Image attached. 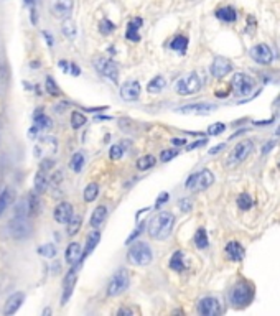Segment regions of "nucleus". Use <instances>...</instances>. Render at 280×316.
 <instances>
[{"label":"nucleus","instance_id":"5fc2aeb1","mask_svg":"<svg viewBox=\"0 0 280 316\" xmlns=\"http://www.w3.org/2000/svg\"><path fill=\"white\" fill-rule=\"evenodd\" d=\"M171 143H177V145H185V140H180V139H173Z\"/></svg>","mask_w":280,"mask_h":316},{"label":"nucleus","instance_id":"c85d7f7f","mask_svg":"<svg viewBox=\"0 0 280 316\" xmlns=\"http://www.w3.org/2000/svg\"><path fill=\"white\" fill-rule=\"evenodd\" d=\"M84 161H86V155L82 152H76L69 160V168L73 170L74 173H79L84 166Z\"/></svg>","mask_w":280,"mask_h":316},{"label":"nucleus","instance_id":"a878e982","mask_svg":"<svg viewBox=\"0 0 280 316\" xmlns=\"http://www.w3.org/2000/svg\"><path fill=\"white\" fill-rule=\"evenodd\" d=\"M99 240H101V232H99V231H94V232H91V234L87 236L86 247H84V251H82V260H84L86 257L94 251L96 245L99 244Z\"/></svg>","mask_w":280,"mask_h":316},{"label":"nucleus","instance_id":"7c9ffc66","mask_svg":"<svg viewBox=\"0 0 280 316\" xmlns=\"http://www.w3.org/2000/svg\"><path fill=\"white\" fill-rule=\"evenodd\" d=\"M185 267H186V265H185V260H183V252L177 251L170 259V269L175 270V272H183Z\"/></svg>","mask_w":280,"mask_h":316},{"label":"nucleus","instance_id":"864d4df0","mask_svg":"<svg viewBox=\"0 0 280 316\" xmlns=\"http://www.w3.org/2000/svg\"><path fill=\"white\" fill-rule=\"evenodd\" d=\"M117 315H133V311L129 310V308H120L119 311H117Z\"/></svg>","mask_w":280,"mask_h":316},{"label":"nucleus","instance_id":"39448f33","mask_svg":"<svg viewBox=\"0 0 280 316\" xmlns=\"http://www.w3.org/2000/svg\"><path fill=\"white\" fill-rule=\"evenodd\" d=\"M201 86H203L201 78H199L198 73L193 71V73L186 74V76H183L181 79H178L175 89H177V93L180 95H193L201 89Z\"/></svg>","mask_w":280,"mask_h":316},{"label":"nucleus","instance_id":"a211bd4d","mask_svg":"<svg viewBox=\"0 0 280 316\" xmlns=\"http://www.w3.org/2000/svg\"><path fill=\"white\" fill-rule=\"evenodd\" d=\"M65 259L69 265L81 264L82 262V249L78 242H71L65 252Z\"/></svg>","mask_w":280,"mask_h":316},{"label":"nucleus","instance_id":"4be33fe9","mask_svg":"<svg viewBox=\"0 0 280 316\" xmlns=\"http://www.w3.org/2000/svg\"><path fill=\"white\" fill-rule=\"evenodd\" d=\"M216 18L221 20V22H226V23H232L237 20V12L236 8L231 7V5H226V7H221L218 10L214 12Z\"/></svg>","mask_w":280,"mask_h":316},{"label":"nucleus","instance_id":"dca6fc26","mask_svg":"<svg viewBox=\"0 0 280 316\" xmlns=\"http://www.w3.org/2000/svg\"><path fill=\"white\" fill-rule=\"evenodd\" d=\"M140 95V84L139 81H125L122 86H120V97L124 99V101L127 102H132L135 101V99H139Z\"/></svg>","mask_w":280,"mask_h":316},{"label":"nucleus","instance_id":"4c0bfd02","mask_svg":"<svg viewBox=\"0 0 280 316\" xmlns=\"http://www.w3.org/2000/svg\"><path fill=\"white\" fill-rule=\"evenodd\" d=\"M84 124H86L84 114H81V112H78V111L71 114V127L73 128H81Z\"/></svg>","mask_w":280,"mask_h":316},{"label":"nucleus","instance_id":"a18cd8bd","mask_svg":"<svg viewBox=\"0 0 280 316\" xmlns=\"http://www.w3.org/2000/svg\"><path fill=\"white\" fill-rule=\"evenodd\" d=\"M226 130V126L223 122H216V124H213V126H210V128H208V134L210 135H219V134H223V132Z\"/></svg>","mask_w":280,"mask_h":316},{"label":"nucleus","instance_id":"f8f14e48","mask_svg":"<svg viewBox=\"0 0 280 316\" xmlns=\"http://www.w3.org/2000/svg\"><path fill=\"white\" fill-rule=\"evenodd\" d=\"M249 55L254 61H257L259 64H270V63H272V60H274L272 49H270L269 45H265V43L256 45L254 48H250Z\"/></svg>","mask_w":280,"mask_h":316},{"label":"nucleus","instance_id":"3c124183","mask_svg":"<svg viewBox=\"0 0 280 316\" xmlns=\"http://www.w3.org/2000/svg\"><path fill=\"white\" fill-rule=\"evenodd\" d=\"M166 199H168V194H166V193H164V194H162L160 198H158V201H157V205H155V206L158 207V206H160V205H164V203L166 201Z\"/></svg>","mask_w":280,"mask_h":316},{"label":"nucleus","instance_id":"bb28decb","mask_svg":"<svg viewBox=\"0 0 280 316\" xmlns=\"http://www.w3.org/2000/svg\"><path fill=\"white\" fill-rule=\"evenodd\" d=\"M106 216H107V207L106 206H98V207H96L93 216H91V221H89L91 227L98 229V227L101 226L104 221H106Z\"/></svg>","mask_w":280,"mask_h":316},{"label":"nucleus","instance_id":"7ed1b4c3","mask_svg":"<svg viewBox=\"0 0 280 316\" xmlns=\"http://www.w3.org/2000/svg\"><path fill=\"white\" fill-rule=\"evenodd\" d=\"M153 259L152 249L147 242H135L131 245L127 252V260L133 265H139V267H144V265H148Z\"/></svg>","mask_w":280,"mask_h":316},{"label":"nucleus","instance_id":"393cba45","mask_svg":"<svg viewBox=\"0 0 280 316\" xmlns=\"http://www.w3.org/2000/svg\"><path fill=\"white\" fill-rule=\"evenodd\" d=\"M33 185H35V191L38 194L45 193L48 188V176H47V170L40 168L38 173L35 174V180H33Z\"/></svg>","mask_w":280,"mask_h":316},{"label":"nucleus","instance_id":"58836bf2","mask_svg":"<svg viewBox=\"0 0 280 316\" xmlns=\"http://www.w3.org/2000/svg\"><path fill=\"white\" fill-rule=\"evenodd\" d=\"M81 222H82L81 216H73V218H71V221L68 222V234L69 236L78 234L79 227H81Z\"/></svg>","mask_w":280,"mask_h":316},{"label":"nucleus","instance_id":"cd10ccee","mask_svg":"<svg viewBox=\"0 0 280 316\" xmlns=\"http://www.w3.org/2000/svg\"><path fill=\"white\" fill-rule=\"evenodd\" d=\"M170 48L173 49V51H178L180 55H185L186 48H188V38L183 35H177L170 41Z\"/></svg>","mask_w":280,"mask_h":316},{"label":"nucleus","instance_id":"423d86ee","mask_svg":"<svg viewBox=\"0 0 280 316\" xmlns=\"http://www.w3.org/2000/svg\"><path fill=\"white\" fill-rule=\"evenodd\" d=\"M214 183V176L210 170H201V172L191 174L190 178L186 180L185 186L191 191H204L208 190L210 186Z\"/></svg>","mask_w":280,"mask_h":316},{"label":"nucleus","instance_id":"412c9836","mask_svg":"<svg viewBox=\"0 0 280 316\" xmlns=\"http://www.w3.org/2000/svg\"><path fill=\"white\" fill-rule=\"evenodd\" d=\"M25 300V293H14L5 303V308H3V315H14L18 311V308L22 306V303Z\"/></svg>","mask_w":280,"mask_h":316},{"label":"nucleus","instance_id":"c756f323","mask_svg":"<svg viewBox=\"0 0 280 316\" xmlns=\"http://www.w3.org/2000/svg\"><path fill=\"white\" fill-rule=\"evenodd\" d=\"M165 87H166L165 78L164 76H157L147 84V91H148V93H152V94H158V93H162Z\"/></svg>","mask_w":280,"mask_h":316},{"label":"nucleus","instance_id":"b1692460","mask_svg":"<svg viewBox=\"0 0 280 316\" xmlns=\"http://www.w3.org/2000/svg\"><path fill=\"white\" fill-rule=\"evenodd\" d=\"M142 27V18H133L129 22L127 25V32H125V38L129 41H139L140 40V35H139V30Z\"/></svg>","mask_w":280,"mask_h":316},{"label":"nucleus","instance_id":"4468645a","mask_svg":"<svg viewBox=\"0 0 280 316\" xmlns=\"http://www.w3.org/2000/svg\"><path fill=\"white\" fill-rule=\"evenodd\" d=\"M51 14L56 18H69L74 8V0H53L51 2Z\"/></svg>","mask_w":280,"mask_h":316},{"label":"nucleus","instance_id":"ddd939ff","mask_svg":"<svg viewBox=\"0 0 280 316\" xmlns=\"http://www.w3.org/2000/svg\"><path fill=\"white\" fill-rule=\"evenodd\" d=\"M198 313L203 316H216L221 313V305L218 298L204 297L198 301Z\"/></svg>","mask_w":280,"mask_h":316},{"label":"nucleus","instance_id":"2eb2a0df","mask_svg":"<svg viewBox=\"0 0 280 316\" xmlns=\"http://www.w3.org/2000/svg\"><path fill=\"white\" fill-rule=\"evenodd\" d=\"M210 71L214 78H224L226 74H229L232 71V63L228 60V58L216 56L214 60H213V63H211Z\"/></svg>","mask_w":280,"mask_h":316},{"label":"nucleus","instance_id":"f257e3e1","mask_svg":"<svg viewBox=\"0 0 280 316\" xmlns=\"http://www.w3.org/2000/svg\"><path fill=\"white\" fill-rule=\"evenodd\" d=\"M175 227V216L168 211H160L148 222V236L157 240L168 239Z\"/></svg>","mask_w":280,"mask_h":316},{"label":"nucleus","instance_id":"4d7b16f0","mask_svg":"<svg viewBox=\"0 0 280 316\" xmlns=\"http://www.w3.org/2000/svg\"><path fill=\"white\" fill-rule=\"evenodd\" d=\"M33 2H35V0H25V3H27V5H33Z\"/></svg>","mask_w":280,"mask_h":316},{"label":"nucleus","instance_id":"5701e85b","mask_svg":"<svg viewBox=\"0 0 280 316\" xmlns=\"http://www.w3.org/2000/svg\"><path fill=\"white\" fill-rule=\"evenodd\" d=\"M226 255L229 257V260L232 262H239L244 259V247L236 242V240H232V242H229L226 245Z\"/></svg>","mask_w":280,"mask_h":316},{"label":"nucleus","instance_id":"72a5a7b5","mask_svg":"<svg viewBox=\"0 0 280 316\" xmlns=\"http://www.w3.org/2000/svg\"><path fill=\"white\" fill-rule=\"evenodd\" d=\"M61 30H63V35H65L66 38L73 40L74 36H76V23H74L73 20L66 18L65 22H63V27H61Z\"/></svg>","mask_w":280,"mask_h":316},{"label":"nucleus","instance_id":"a19ab883","mask_svg":"<svg viewBox=\"0 0 280 316\" xmlns=\"http://www.w3.org/2000/svg\"><path fill=\"white\" fill-rule=\"evenodd\" d=\"M124 145L122 143H115V145H112L111 147V150H109V157H111V160H120V158L124 157Z\"/></svg>","mask_w":280,"mask_h":316},{"label":"nucleus","instance_id":"2f4dec72","mask_svg":"<svg viewBox=\"0 0 280 316\" xmlns=\"http://www.w3.org/2000/svg\"><path fill=\"white\" fill-rule=\"evenodd\" d=\"M195 244L198 249H208L210 245V240H208V234H206V229L204 227H199L195 234Z\"/></svg>","mask_w":280,"mask_h":316},{"label":"nucleus","instance_id":"f704fd0d","mask_svg":"<svg viewBox=\"0 0 280 316\" xmlns=\"http://www.w3.org/2000/svg\"><path fill=\"white\" fill-rule=\"evenodd\" d=\"M99 193V186L98 183H89V185L84 188V201L86 203H93L96 198H98Z\"/></svg>","mask_w":280,"mask_h":316},{"label":"nucleus","instance_id":"0eeeda50","mask_svg":"<svg viewBox=\"0 0 280 316\" xmlns=\"http://www.w3.org/2000/svg\"><path fill=\"white\" fill-rule=\"evenodd\" d=\"M8 232L15 239H27L32 234V224L27 216H14V219L8 222Z\"/></svg>","mask_w":280,"mask_h":316},{"label":"nucleus","instance_id":"c9c22d12","mask_svg":"<svg viewBox=\"0 0 280 316\" xmlns=\"http://www.w3.org/2000/svg\"><path fill=\"white\" fill-rule=\"evenodd\" d=\"M152 166H155V157H152V155H145L137 160V168H139L140 172H147Z\"/></svg>","mask_w":280,"mask_h":316},{"label":"nucleus","instance_id":"49530a36","mask_svg":"<svg viewBox=\"0 0 280 316\" xmlns=\"http://www.w3.org/2000/svg\"><path fill=\"white\" fill-rule=\"evenodd\" d=\"M178 155V150H173V148H168V150H164L160 153V160L162 161H170L173 160L175 157Z\"/></svg>","mask_w":280,"mask_h":316},{"label":"nucleus","instance_id":"473e14b6","mask_svg":"<svg viewBox=\"0 0 280 316\" xmlns=\"http://www.w3.org/2000/svg\"><path fill=\"white\" fill-rule=\"evenodd\" d=\"M33 120H35V126L36 127H40V130H48V128H51V120H49L47 115L43 114V112H36L35 114V117H33Z\"/></svg>","mask_w":280,"mask_h":316},{"label":"nucleus","instance_id":"603ef678","mask_svg":"<svg viewBox=\"0 0 280 316\" xmlns=\"http://www.w3.org/2000/svg\"><path fill=\"white\" fill-rule=\"evenodd\" d=\"M224 145H226V143H219L216 148H211V150H210V155H214V153L221 152V150H223V148H224Z\"/></svg>","mask_w":280,"mask_h":316},{"label":"nucleus","instance_id":"6ab92c4d","mask_svg":"<svg viewBox=\"0 0 280 316\" xmlns=\"http://www.w3.org/2000/svg\"><path fill=\"white\" fill-rule=\"evenodd\" d=\"M76 275H78V269H71L65 278V282H63V290H65V292H63V298H61L63 303L68 301L71 293H73L74 284H76Z\"/></svg>","mask_w":280,"mask_h":316},{"label":"nucleus","instance_id":"79ce46f5","mask_svg":"<svg viewBox=\"0 0 280 316\" xmlns=\"http://www.w3.org/2000/svg\"><path fill=\"white\" fill-rule=\"evenodd\" d=\"M10 199H12V193H10V191H8V190L0 191V214H2L3 211L7 209Z\"/></svg>","mask_w":280,"mask_h":316},{"label":"nucleus","instance_id":"de8ad7c7","mask_svg":"<svg viewBox=\"0 0 280 316\" xmlns=\"http://www.w3.org/2000/svg\"><path fill=\"white\" fill-rule=\"evenodd\" d=\"M140 231H142V226H139V227H137L135 231L132 232V234H131V237H129V239H127V244H131V242H132V239H135V237L140 234Z\"/></svg>","mask_w":280,"mask_h":316},{"label":"nucleus","instance_id":"6e6552de","mask_svg":"<svg viewBox=\"0 0 280 316\" xmlns=\"http://www.w3.org/2000/svg\"><path fill=\"white\" fill-rule=\"evenodd\" d=\"M94 66L104 78L111 79L112 82L119 81V68H117V64L112 60H109V58H106V56L94 58Z\"/></svg>","mask_w":280,"mask_h":316},{"label":"nucleus","instance_id":"09e8293b","mask_svg":"<svg viewBox=\"0 0 280 316\" xmlns=\"http://www.w3.org/2000/svg\"><path fill=\"white\" fill-rule=\"evenodd\" d=\"M201 145H206V140H199V142H195V143H191L190 147H188V150H193V148H198V147H201Z\"/></svg>","mask_w":280,"mask_h":316},{"label":"nucleus","instance_id":"9d476101","mask_svg":"<svg viewBox=\"0 0 280 316\" xmlns=\"http://www.w3.org/2000/svg\"><path fill=\"white\" fill-rule=\"evenodd\" d=\"M254 150V142L252 140H244V142H239L236 147L232 148L231 153H229V158H228V165H236V163H241L247 158L250 153Z\"/></svg>","mask_w":280,"mask_h":316},{"label":"nucleus","instance_id":"f03ea898","mask_svg":"<svg viewBox=\"0 0 280 316\" xmlns=\"http://www.w3.org/2000/svg\"><path fill=\"white\" fill-rule=\"evenodd\" d=\"M254 298V286L246 280L237 282L232 286L231 293H229V300H231L232 306L239 308V306H247Z\"/></svg>","mask_w":280,"mask_h":316},{"label":"nucleus","instance_id":"37998d69","mask_svg":"<svg viewBox=\"0 0 280 316\" xmlns=\"http://www.w3.org/2000/svg\"><path fill=\"white\" fill-rule=\"evenodd\" d=\"M115 30V25L111 22V20L104 18L101 23H99V32L102 33V35H111L112 32Z\"/></svg>","mask_w":280,"mask_h":316},{"label":"nucleus","instance_id":"1a4fd4ad","mask_svg":"<svg viewBox=\"0 0 280 316\" xmlns=\"http://www.w3.org/2000/svg\"><path fill=\"white\" fill-rule=\"evenodd\" d=\"M231 86L237 95H247L250 91L254 89V86H256V81H254V78L249 76V74L237 73V74H234Z\"/></svg>","mask_w":280,"mask_h":316},{"label":"nucleus","instance_id":"8fccbe9b","mask_svg":"<svg viewBox=\"0 0 280 316\" xmlns=\"http://www.w3.org/2000/svg\"><path fill=\"white\" fill-rule=\"evenodd\" d=\"M69 73H71V74H74V76H78V74L81 73V71H79V68H78L76 64L71 63V64H69Z\"/></svg>","mask_w":280,"mask_h":316},{"label":"nucleus","instance_id":"9b49d317","mask_svg":"<svg viewBox=\"0 0 280 316\" xmlns=\"http://www.w3.org/2000/svg\"><path fill=\"white\" fill-rule=\"evenodd\" d=\"M58 150V142L55 137H43V139L38 140V143L35 145V153L36 157L45 160V158H51Z\"/></svg>","mask_w":280,"mask_h":316},{"label":"nucleus","instance_id":"e433bc0d","mask_svg":"<svg viewBox=\"0 0 280 316\" xmlns=\"http://www.w3.org/2000/svg\"><path fill=\"white\" fill-rule=\"evenodd\" d=\"M252 198L249 196V194H246V193H242L239 194V198H237V206H239V209L242 211H247L252 207Z\"/></svg>","mask_w":280,"mask_h":316},{"label":"nucleus","instance_id":"ea45409f","mask_svg":"<svg viewBox=\"0 0 280 316\" xmlns=\"http://www.w3.org/2000/svg\"><path fill=\"white\" fill-rule=\"evenodd\" d=\"M38 253H40L41 257H48V259H51V257L56 255V247L53 244L40 245V247H38Z\"/></svg>","mask_w":280,"mask_h":316},{"label":"nucleus","instance_id":"c03bdc74","mask_svg":"<svg viewBox=\"0 0 280 316\" xmlns=\"http://www.w3.org/2000/svg\"><path fill=\"white\" fill-rule=\"evenodd\" d=\"M47 91L51 95H60V87H58V84L55 82V79H53L51 76L47 78Z\"/></svg>","mask_w":280,"mask_h":316},{"label":"nucleus","instance_id":"20e7f679","mask_svg":"<svg viewBox=\"0 0 280 316\" xmlns=\"http://www.w3.org/2000/svg\"><path fill=\"white\" fill-rule=\"evenodd\" d=\"M129 285H131V273H129V270L119 269L112 275L109 284H107V288H106L107 297H117V295L124 293L129 288Z\"/></svg>","mask_w":280,"mask_h":316},{"label":"nucleus","instance_id":"f3484780","mask_svg":"<svg viewBox=\"0 0 280 316\" xmlns=\"http://www.w3.org/2000/svg\"><path fill=\"white\" fill-rule=\"evenodd\" d=\"M53 216H55V221L60 222V224H68L71 221V218L74 216L73 213V206L69 205V203H60L55 211H53Z\"/></svg>","mask_w":280,"mask_h":316},{"label":"nucleus","instance_id":"13d9d810","mask_svg":"<svg viewBox=\"0 0 280 316\" xmlns=\"http://www.w3.org/2000/svg\"><path fill=\"white\" fill-rule=\"evenodd\" d=\"M277 135L280 137V126H279V128H277Z\"/></svg>","mask_w":280,"mask_h":316},{"label":"nucleus","instance_id":"6e6d98bb","mask_svg":"<svg viewBox=\"0 0 280 316\" xmlns=\"http://www.w3.org/2000/svg\"><path fill=\"white\" fill-rule=\"evenodd\" d=\"M43 35H45V36H47V41H48V43H49V45H51V43H53V40H51V35H49V33H47V32H45V33H43Z\"/></svg>","mask_w":280,"mask_h":316},{"label":"nucleus","instance_id":"aec40b11","mask_svg":"<svg viewBox=\"0 0 280 316\" xmlns=\"http://www.w3.org/2000/svg\"><path fill=\"white\" fill-rule=\"evenodd\" d=\"M214 111V106L211 104H188V106H183V107H178L177 112L180 114H206V112H211Z\"/></svg>","mask_w":280,"mask_h":316}]
</instances>
